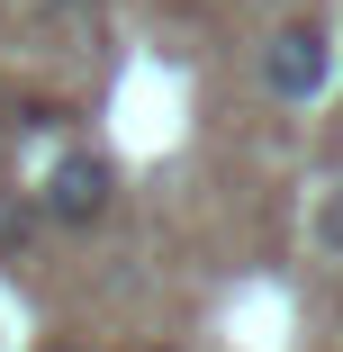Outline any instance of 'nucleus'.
Wrapping results in <instances>:
<instances>
[{
  "label": "nucleus",
  "mask_w": 343,
  "mask_h": 352,
  "mask_svg": "<svg viewBox=\"0 0 343 352\" xmlns=\"http://www.w3.org/2000/svg\"><path fill=\"white\" fill-rule=\"evenodd\" d=\"M262 91L280 100V109H316L334 91V28L307 10V19H280L262 45Z\"/></svg>",
  "instance_id": "f257e3e1"
},
{
  "label": "nucleus",
  "mask_w": 343,
  "mask_h": 352,
  "mask_svg": "<svg viewBox=\"0 0 343 352\" xmlns=\"http://www.w3.org/2000/svg\"><path fill=\"white\" fill-rule=\"evenodd\" d=\"M36 208H45V226H63V235L100 226L109 208H118V163L91 154V145H73V154H63V163L36 181Z\"/></svg>",
  "instance_id": "f03ea898"
},
{
  "label": "nucleus",
  "mask_w": 343,
  "mask_h": 352,
  "mask_svg": "<svg viewBox=\"0 0 343 352\" xmlns=\"http://www.w3.org/2000/svg\"><path fill=\"white\" fill-rule=\"evenodd\" d=\"M316 244H325V253H334V262H343V190H334V199H325V208H316Z\"/></svg>",
  "instance_id": "7ed1b4c3"
},
{
  "label": "nucleus",
  "mask_w": 343,
  "mask_h": 352,
  "mask_svg": "<svg viewBox=\"0 0 343 352\" xmlns=\"http://www.w3.org/2000/svg\"><path fill=\"white\" fill-rule=\"evenodd\" d=\"M54 10H91V0H54Z\"/></svg>",
  "instance_id": "20e7f679"
},
{
  "label": "nucleus",
  "mask_w": 343,
  "mask_h": 352,
  "mask_svg": "<svg viewBox=\"0 0 343 352\" xmlns=\"http://www.w3.org/2000/svg\"><path fill=\"white\" fill-rule=\"evenodd\" d=\"M73 352H91V343H73Z\"/></svg>",
  "instance_id": "39448f33"
}]
</instances>
